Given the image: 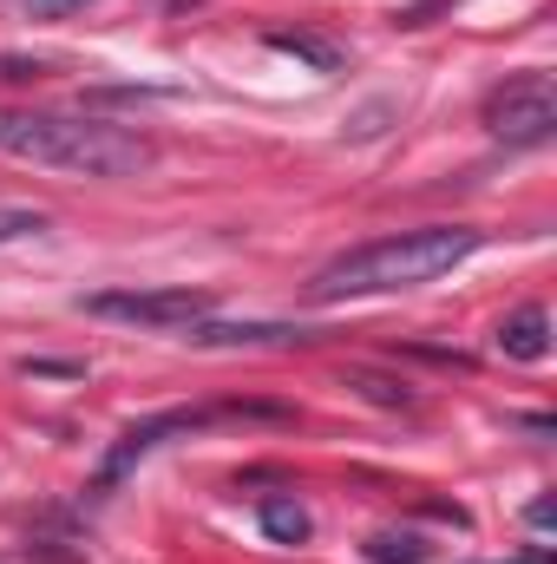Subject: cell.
Masks as SVG:
<instances>
[{"label": "cell", "instance_id": "obj_1", "mask_svg": "<svg viewBox=\"0 0 557 564\" xmlns=\"http://www.w3.org/2000/svg\"><path fill=\"white\" fill-rule=\"evenodd\" d=\"M0 151L73 177H139L157 164V144L144 132L99 112H0Z\"/></svg>", "mask_w": 557, "mask_h": 564}, {"label": "cell", "instance_id": "obj_2", "mask_svg": "<svg viewBox=\"0 0 557 564\" xmlns=\"http://www.w3.org/2000/svg\"><path fill=\"white\" fill-rule=\"evenodd\" d=\"M479 250V230L466 224H426V230H394L361 250H341L308 276V302H354V295H387V289H419V282L459 270Z\"/></svg>", "mask_w": 557, "mask_h": 564}, {"label": "cell", "instance_id": "obj_3", "mask_svg": "<svg viewBox=\"0 0 557 564\" xmlns=\"http://www.w3.org/2000/svg\"><path fill=\"white\" fill-rule=\"evenodd\" d=\"M79 308L132 328H190L210 315V295L204 289H99V295H79Z\"/></svg>", "mask_w": 557, "mask_h": 564}, {"label": "cell", "instance_id": "obj_4", "mask_svg": "<svg viewBox=\"0 0 557 564\" xmlns=\"http://www.w3.org/2000/svg\"><path fill=\"white\" fill-rule=\"evenodd\" d=\"M485 126H492L505 144H545L557 132L551 79H545V73H525V79L499 86V93L485 99Z\"/></svg>", "mask_w": 557, "mask_h": 564}, {"label": "cell", "instance_id": "obj_5", "mask_svg": "<svg viewBox=\"0 0 557 564\" xmlns=\"http://www.w3.org/2000/svg\"><path fill=\"white\" fill-rule=\"evenodd\" d=\"M197 426H210V414H197V408H177V414H157V421L125 426V433H119V446H112V453H106V466H99V492H106V486H119L144 453H151V446H164L171 433H197Z\"/></svg>", "mask_w": 557, "mask_h": 564}, {"label": "cell", "instance_id": "obj_6", "mask_svg": "<svg viewBox=\"0 0 557 564\" xmlns=\"http://www.w3.org/2000/svg\"><path fill=\"white\" fill-rule=\"evenodd\" d=\"M197 348H282V341H315L308 328H282V322H190L184 328Z\"/></svg>", "mask_w": 557, "mask_h": 564}, {"label": "cell", "instance_id": "obj_7", "mask_svg": "<svg viewBox=\"0 0 557 564\" xmlns=\"http://www.w3.org/2000/svg\"><path fill=\"white\" fill-rule=\"evenodd\" d=\"M499 355L505 361H545L551 355V315L538 308V302H525V308H512L505 322H499Z\"/></svg>", "mask_w": 557, "mask_h": 564}, {"label": "cell", "instance_id": "obj_8", "mask_svg": "<svg viewBox=\"0 0 557 564\" xmlns=\"http://www.w3.org/2000/svg\"><path fill=\"white\" fill-rule=\"evenodd\" d=\"M256 525H263L276 545H302V539H308V512H302L295 499H263V506H256Z\"/></svg>", "mask_w": 557, "mask_h": 564}, {"label": "cell", "instance_id": "obj_9", "mask_svg": "<svg viewBox=\"0 0 557 564\" xmlns=\"http://www.w3.org/2000/svg\"><path fill=\"white\" fill-rule=\"evenodd\" d=\"M361 552H368V564H426L433 545H426L419 532H374Z\"/></svg>", "mask_w": 557, "mask_h": 564}, {"label": "cell", "instance_id": "obj_10", "mask_svg": "<svg viewBox=\"0 0 557 564\" xmlns=\"http://www.w3.org/2000/svg\"><path fill=\"white\" fill-rule=\"evenodd\" d=\"M348 388H361V394L381 401V408H414V388L394 381V375H374V368H348Z\"/></svg>", "mask_w": 557, "mask_h": 564}, {"label": "cell", "instance_id": "obj_11", "mask_svg": "<svg viewBox=\"0 0 557 564\" xmlns=\"http://www.w3.org/2000/svg\"><path fill=\"white\" fill-rule=\"evenodd\" d=\"M270 46H276V53H295V59H308L315 73H341V53L321 46V40H308V33H270Z\"/></svg>", "mask_w": 557, "mask_h": 564}, {"label": "cell", "instance_id": "obj_12", "mask_svg": "<svg viewBox=\"0 0 557 564\" xmlns=\"http://www.w3.org/2000/svg\"><path fill=\"white\" fill-rule=\"evenodd\" d=\"M46 217L40 210H0V243H20V237H40Z\"/></svg>", "mask_w": 557, "mask_h": 564}, {"label": "cell", "instance_id": "obj_13", "mask_svg": "<svg viewBox=\"0 0 557 564\" xmlns=\"http://www.w3.org/2000/svg\"><path fill=\"white\" fill-rule=\"evenodd\" d=\"M86 0H26V13L33 20H66V13H79Z\"/></svg>", "mask_w": 557, "mask_h": 564}, {"label": "cell", "instance_id": "obj_14", "mask_svg": "<svg viewBox=\"0 0 557 564\" xmlns=\"http://www.w3.org/2000/svg\"><path fill=\"white\" fill-rule=\"evenodd\" d=\"M20 375H86L79 361H20Z\"/></svg>", "mask_w": 557, "mask_h": 564}, {"label": "cell", "instance_id": "obj_15", "mask_svg": "<svg viewBox=\"0 0 557 564\" xmlns=\"http://www.w3.org/2000/svg\"><path fill=\"white\" fill-rule=\"evenodd\" d=\"M40 73V59H0V79H33Z\"/></svg>", "mask_w": 557, "mask_h": 564}]
</instances>
